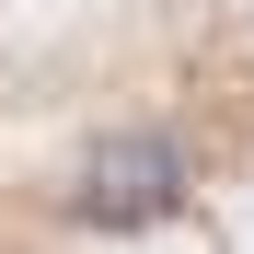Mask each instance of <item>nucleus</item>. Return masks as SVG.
Returning a JSON list of instances; mask_svg holds the SVG:
<instances>
[{"label":"nucleus","mask_w":254,"mask_h":254,"mask_svg":"<svg viewBox=\"0 0 254 254\" xmlns=\"http://www.w3.org/2000/svg\"><path fill=\"white\" fill-rule=\"evenodd\" d=\"M185 139L174 127H104L93 150L69 162V220L81 231H150V220H174L185 208Z\"/></svg>","instance_id":"1"}]
</instances>
